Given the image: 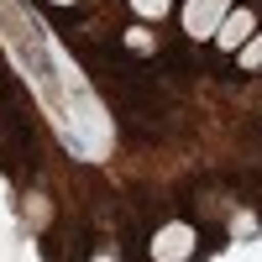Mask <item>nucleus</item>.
<instances>
[{
  "instance_id": "obj_1",
  "label": "nucleus",
  "mask_w": 262,
  "mask_h": 262,
  "mask_svg": "<svg viewBox=\"0 0 262 262\" xmlns=\"http://www.w3.org/2000/svg\"><path fill=\"white\" fill-rule=\"evenodd\" d=\"M226 11H231V0H189L184 32H189V37H215V27L226 21Z\"/></svg>"
},
{
  "instance_id": "obj_2",
  "label": "nucleus",
  "mask_w": 262,
  "mask_h": 262,
  "mask_svg": "<svg viewBox=\"0 0 262 262\" xmlns=\"http://www.w3.org/2000/svg\"><path fill=\"white\" fill-rule=\"evenodd\" d=\"M189 252H194V231L189 226H163L158 242H152V257L158 262H184Z\"/></svg>"
},
{
  "instance_id": "obj_3",
  "label": "nucleus",
  "mask_w": 262,
  "mask_h": 262,
  "mask_svg": "<svg viewBox=\"0 0 262 262\" xmlns=\"http://www.w3.org/2000/svg\"><path fill=\"white\" fill-rule=\"evenodd\" d=\"M247 37H252V11H226V21L215 27V42L231 53V48H242Z\"/></svg>"
},
{
  "instance_id": "obj_4",
  "label": "nucleus",
  "mask_w": 262,
  "mask_h": 262,
  "mask_svg": "<svg viewBox=\"0 0 262 262\" xmlns=\"http://www.w3.org/2000/svg\"><path fill=\"white\" fill-rule=\"evenodd\" d=\"M131 6H137V16L152 21V16H163V11H168V0H131Z\"/></svg>"
},
{
  "instance_id": "obj_5",
  "label": "nucleus",
  "mask_w": 262,
  "mask_h": 262,
  "mask_svg": "<svg viewBox=\"0 0 262 262\" xmlns=\"http://www.w3.org/2000/svg\"><path fill=\"white\" fill-rule=\"evenodd\" d=\"M242 63H247V69H257V63H262V42H252V48L242 53Z\"/></svg>"
},
{
  "instance_id": "obj_6",
  "label": "nucleus",
  "mask_w": 262,
  "mask_h": 262,
  "mask_svg": "<svg viewBox=\"0 0 262 262\" xmlns=\"http://www.w3.org/2000/svg\"><path fill=\"white\" fill-rule=\"evenodd\" d=\"M58 6H69V0H58Z\"/></svg>"
},
{
  "instance_id": "obj_7",
  "label": "nucleus",
  "mask_w": 262,
  "mask_h": 262,
  "mask_svg": "<svg viewBox=\"0 0 262 262\" xmlns=\"http://www.w3.org/2000/svg\"><path fill=\"white\" fill-rule=\"evenodd\" d=\"M100 262H111V257H100Z\"/></svg>"
}]
</instances>
